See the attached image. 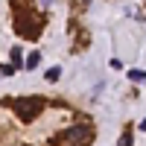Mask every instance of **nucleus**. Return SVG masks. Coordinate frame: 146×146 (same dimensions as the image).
I'll use <instances>...</instances> for the list:
<instances>
[{"mask_svg": "<svg viewBox=\"0 0 146 146\" xmlns=\"http://www.w3.org/2000/svg\"><path fill=\"white\" fill-rule=\"evenodd\" d=\"M12 105H15L18 117L29 123V120H35V117H38V111L44 108V100H41V96H23V100H15Z\"/></svg>", "mask_w": 146, "mask_h": 146, "instance_id": "1", "label": "nucleus"}, {"mask_svg": "<svg viewBox=\"0 0 146 146\" xmlns=\"http://www.w3.org/2000/svg\"><path fill=\"white\" fill-rule=\"evenodd\" d=\"M15 29L23 35V38H38V35H41V18L18 15V18H15Z\"/></svg>", "mask_w": 146, "mask_h": 146, "instance_id": "2", "label": "nucleus"}, {"mask_svg": "<svg viewBox=\"0 0 146 146\" xmlns=\"http://www.w3.org/2000/svg\"><path fill=\"white\" fill-rule=\"evenodd\" d=\"M58 76H62V67H50V70H47V79H50V82H56Z\"/></svg>", "mask_w": 146, "mask_h": 146, "instance_id": "6", "label": "nucleus"}, {"mask_svg": "<svg viewBox=\"0 0 146 146\" xmlns=\"http://www.w3.org/2000/svg\"><path fill=\"white\" fill-rule=\"evenodd\" d=\"M129 79H131V82H137V85H143V82H146V73H143V70H131V73H129Z\"/></svg>", "mask_w": 146, "mask_h": 146, "instance_id": "4", "label": "nucleus"}, {"mask_svg": "<svg viewBox=\"0 0 146 146\" xmlns=\"http://www.w3.org/2000/svg\"><path fill=\"white\" fill-rule=\"evenodd\" d=\"M38 62H41V56L38 53H29V58H27V67L32 70V67H38Z\"/></svg>", "mask_w": 146, "mask_h": 146, "instance_id": "5", "label": "nucleus"}, {"mask_svg": "<svg viewBox=\"0 0 146 146\" xmlns=\"http://www.w3.org/2000/svg\"><path fill=\"white\" fill-rule=\"evenodd\" d=\"M91 137H94V129H91V126H76V129H67L64 135L58 137V143H62V140H73L76 146H85Z\"/></svg>", "mask_w": 146, "mask_h": 146, "instance_id": "3", "label": "nucleus"}, {"mask_svg": "<svg viewBox=\"0 0 146 146\" xmlns=\"http://www.w3.org/2000/svg\"><path fill=\"white\" fill-rule=\"evenodd\" d=\"M140 129H143V131H146V120H143V123H140Z\"/></svg>", "mask_w": 146, "mask_h": 146, "instance_id": "8", "label": "nucleus"}, {"mask_svg": "<svg viewBox=\"0 0 146 146\" xmlns=\"http://www.w3.org/2000/svg\"><path fill=\"white\" fill-rule=\"evenodd\" d=\"M117 146H131V135H129V131H126L123 137H120V143H117Z\"/></svg>", "mask_w": 146, "mask_h": 146, "instance_id": "7", "label": "nucleus"}]
</instances>
